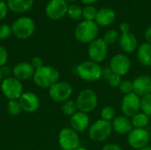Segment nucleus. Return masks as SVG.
Instances as JSON below:
<instances>
[{
  "mask_svg": "<svg viewBox=\"0 0 151 150\" xmlns=\"http://www.w3.org/2000/svg\"><path fill=\"white\" fill-rule=\"evenodd\" d=\"M60 73L58 69L50 65H43L35 70L33 76L35 84L40 88H50L52 85L59 80Z\"/></svg>",
  "mask_w": 151,
  "mask_h": 150,
  "instance_id": "nucleus-1",
  "label": "nucleus"
},
{
  "mask_svg": "<svg viewBox=\"0 0 151 150\" xmlns=\"http://www.w3.org/2000/svg\"><path fill=\"white\" fill-rule=\"evenodd\" d=\"M76 74L84 81L95 82L103 77V68L100 64L87 60L76 66Z\"/></svg>",
  "mask_w": 151,
  "mask_h": 150,
  "instance_id": "nucleus-2",
  "label": "nucleus"
},
{
  "mask_svg": "<svg viewBox=\"0 0 151 150\" xmlns=\"http://www.w3.org/2000/svg\"><path fill=\"white\" fill-rule=\"evenodd\" d=\"M88 130L90 140L97 143L107 141L113 132L111 122L101 118L95 121Z\"/></svg>",
  "mask_w": 151,
  "mask_h": 150,
  "instance_id": "nucleus-3",
  "label": "nucleus"
},
{
  "mask_svg": "<svg viewBox=\"0 0 151 150\" xmlns=\"http://www.w3.org/2000/svg\"><path fill=\"white\" fill-rule=\"evenodd\" d=\"M75 102L78 111L88 114L97 108L98 96L95 90L91 88H85L78 94Z\"/></svg>",
  "mask_w": 151,
  "mask_h": 150,
  "instance_id": "nucleus-4",
  "label": "nucleus"
},
{
  "mask_svg": "<svg viewBox=\"0 0 151 150\" xmlns=\"http://www.w3.org/2000/svg\"><path fill=\"white\" fill-rule=\"evenodd\" d=\"M98 34V27L95 21L84 20L75 28V38L81 43H90L96 39Z\"/></svg>",
  "mask_w": 151,
  "mask_h": 150,
  "instance_id": "nucleus-5",
  "label": "nucleus"
},
{
  "mask_svg": "<svg viewBox=\"0 0 151 150\" xmlns=\"http://www.w3.org/2000/svg\"><path fill=\"white\" fill-rule=\"evenodd\" d=\"M12 31L18 39L26 40L35 33V23L29 17H20L12 23Z\"/></svg>",
  "mask_w": 151,
  "mask_h": 150,
  "instance_id": "nucleus-6",
  "label": "nucleus"
},
{
  "mask_svg": "<svg viewBox=\"0 0 151 150\" xmlns=\"http://www.w3.org/2000/svg\"><path fill=\"white\" fill-rule=\"evenodd\" d=\"M0 88L3 95L9 101L19 100L21 95L24 93L22 82L13 76L4 78L1 82Z\"/></svg>",
  "mask_w": 151,
  "mask_h": 150,
  "instance_id": "nucleus-7",
  "label": "nucleus"
},
{
  "mask_svg": "<svg viewBox=\"0 0 151 150\" xmlns=\"http://www.w3.org/2000/svg\"><path fill=\"white\" fill-rule=\"evenodd\" d=\"M58 144L62 150H75L80 147L79 133L71 127H64L58 133Z\"/></svg>",
  "mask_w": 151,
  "mask_h": 150,
  "instance_id": "nucleus-8",
  "label": "nucleus"
},
{
  "mask_svg": "<svg viewBox=\"0 0 151 150\" xmlns=\"http://www.w3.org/2000/svg\"><path fill=\"white\" fill-rule=\"evenodd\" d=\"M73 93L72 85L66 81L58 80L49 88V95L50 99L56 103H64L69 99Z\"/></svg>",
  "mask_w": 151,
  "mask_h": 150,
  "instance_id": "nucleus-9",
  "label": "nucleus"
},
{
  "mask_svg": "<svg viewBox=\"0 0 151 150\" xmlns=\"http://www.w3.org/2000/svg\"><path fill=\"white\" fill-rule=\"evenodd\" d=\"M108 44L102 38H96L95 41L89 43L88 48V55L89 59L98 64L105 60L108 55Z\"/></svg>",
  "mask_w": 151,
  "mask_h": 150,
  "instance_id": "nucleus-10",
  "label": "nucleus"
},
{
  "mask_svg": "<svg viewBox=\"0 0 151 150\" xmlns=\"http://www.w3.org/2000/svg\"><path fill=\"white\" fill-rule=\"evenodd\" d=\"M127 143L134 149L139 150L148 146L150 134L146 128H133L127 134Z\"/></svg>",
  "mask_w": 151,
  "mask_h": 150,
  "instance_id": "nucleus-11",
  "label": "nucleus"
},
{
  "mask_svg": "<svg viewBox=\"0 0 151 150\" xmlns=\"http://www.w3.org/2000/svg\"><path fill=\"white\" fill-rule=\"evenodd\" d=\"M120 109L122 115L131 118L141 111V97L134 92L124 95L121 100Z\"/></svg>",
  "mask_w": 151,
  "mask_h": 150,
  "instance_id": "nucleus-12",
  "label": "nucleus"
},
{
  "mask_svg": "<svg viewBox=\"0 0 151 150\" xmlns=\"http://www.w3.org/2000/svg\"><path fill=\"white\" fill-rule=\"evenodd\" d=\"M132 66V63L130 58L125 54H116L114 55L111 60L109 68L111 71L120 77L127 75Z\"/></svg>",
  "mask_w": 151,
  "mask_h": 150,
  "instance_id": "nucleus-13",
  "label": "nucleus"
},
{
  "mask_svg": "<svg viewBox=\"0 0 151 150\" xmlns=\"http://www.w3.org/2000/svg\"><path fill=\"white\" fill-rule=\"evenodd\" d=\"M68 10V4L65 0H50L45 7L46 15L54 20L62 19Z\"/></svg>",
  "mask_w": 151,
  "mask_h": 150,
  "instance_id": "nucleus-14",
  "label": "nucleus"
},
{
  "mask_svg": "<svg viewBox=\"0 0 151 150\" xmlns=\"http://www.w3.org/2000/svg\"><path fill=\"white\" fill-rule=\"evenodd\" d=\"M22 111L33 113L35 112L40 107V99L39 97L31 91L24 92L19 99Z\"/></svg>",
  "mask_w": 151,
  "mask_h": 150,
  "instance_id": "nucleus-15",
  "label": "nucleus"
},
{
  "mask_svg": "<svg viewBox=\"0 0 151 150\" xmlns=\"http://www.w3.org/2000/svg\"><path fill=\"white\" fill-rule=\"evenodd\" d=\"M90 126V118L88 113L78 111L70 117V127L77 133H82Z\"/></svg>",
  "mask_w": 151,
  "mask_h": 150,
  "instance_id": "nucleus-16",
  "label": "nucleus"
},
{
  "mask_svg": "<svg viewBox=\"0 0 151 150\" xmlns=\"http://www.w3.org/2000/svg\"><path fill=\"white\" fill-rule=\"evenodd\" d=\"M134 93L138 96L142 97L151 94V76L148 74H142L134 78L133 80Z\"/></svg>",
  "mask_w": 151,
  "mask_h": 150,
  "instance_id": "nucleus-17",
  "label": "nucleus"
},
{
  "mask_svg": "<svg viewBox=\"0 0 151 150\" xmlns=\"http://www.w3.org/2000/svg\"><path fill=\"white\" fill-rule=\"evenodd\" d=\"M35 72V70L30 63L20 62L16 64L12 68V76L22 82L29 79H33Z\"/></svg>",
  "mask_w": 151,
  "mask_h": 150,
  "instance_id": "nucleus-18",
  "label": "nucleus"
},
{
  "mask_svg": "<svg viewBox=\"0 0 151 150\" xmlns=\"http://www.w3.org/2000/svg\"><path fill=\"white\" fill-rule=\"evenodd\" d=\"M113 132L120 135H127L133 130V125L131 118L124 115L116 116V118L111 121Z\"/></svg>",
  "mask_w": 151,
  "mask_h": 150,
  "instance_id": "nucleus-19",
  "label": "nucleus"
},
{
  "mask_svg": "<svg viewBox=\"0 0 151 150\" xmlns=\"http://www.w3.org/2000/svg\"><path fill=\"white\" fill-rule=\"evenodd\" d=\"M119 42L121 50L126 53H133L137 50L138 47L137 38L131 32L122 33L119 35Z\"/></svg>",
  "mask_w": 151,
  "mask_h": 150,
  "instance_id": "nucleus-20",
  "label": "nucleus"
},
{
  "mask_svg": "<svg viewBox=\"0 0 151 150\" xmlns=\"http://www.w3.org/2000/svg\"><path fill=\"white\" fill-rule=\"evenodd\" d=\"M116 14L111 8H103L97 11L96 17V23L102 27H107L112 24L115 20Z\"/></svg>",
  "mask_w": 151,
  "mask_h": 150,
  "instance_id": "nucleus-21",
  "label": "nucleus"
},
{
  "mask_svg": "<svg viewBox=\"0 0 151 150\" xmlns=\"http://www.w3.org/2000/svg\"><path fill=\"white\" fill-rule=\"evenodd\" d=\"M137 59L139 63L145 66H151V44L148 42L142 43L137 49Z\"/></svg>",
  "mask_w": 151,
  "mask_h": 150,
  "instance_id": "nucleus-22",
  "label": "nucleus"
},
{
  "mask_svg": "<svg viewBox=\"0 0 151 150\" xmlns=\"http://www.w3.org/2000/svg\"><path fill=\"white\" fill-rule=\"evenodd\" d=\"M8 9L16 13H24L31 9L34 0H7Z\"/></svg>",
  "mask_w": 151,
  "mask_h": 150,
  "instance_id": "nucleus-23",
  "label": "nucleus"
},
{
  "mask_svg": "<svg viewBox=\"0 0 151 150\" xmlns=\"http://www.w3.org/2000/svg\"><path fill=\"white\" fill-rule=\"evenodd\" d=\"M103 77L107 80L108 84L113 88H119L122 81V77L114 74L109 67L103 68Z\"/></svg>",
  "mask_w": 151,
  "mask_h": 150,
  "instance_id": "nucleus-24",
  "label": "nucleus"
},
{
  "mask_svg": "<svg viewBox=\"0 0 151 150\" xmlns=\"http://www.w3.org/2000/svg\"><path fill=\"white\" fill-rule=\"evenodd\" d=\"M150 117L140 111L131 118V122L134 128H146L150 124Z\"/></svg>",
  "mask_w": 151,
  "mask_h": 150,
  "instance_id": "nucleus-25",
  "label": "nucleus"
},
{
  "mask_svg": "<svg viewBox=\"0 0 151 150\" xmlns=\"http://www.w3.org/2000/svg\"><path fill=\"white\" fill-rule=\"evenodd\" d=\"M63 113L66 116H73L75 112L78 111V107H77V104H76V102L75 100H73V99H69L65 102L63 103L62 104V108H61Z\"/></svg>",
  "mask_w": 151,
  "mask_h": 150,
  "instance_id": "nucleus-26",
  "label": "nucleus"
},
{
  "mask_svg": "<svg viewBox=\"0 0 151 150\" xmlns=\"http://www.w3.org/2000/svg\"><path fill=\"white\" fill-rule=\"evenodd\" d=\"M100 116L101 119L111 122L116 118V110L111 105H106L101 110Z\"/></svg>",
  "mask_w": 151,
  "mask_h": 150,
  "instance_id": "nucleus-27",
  "label": "nucleus"
},
{
  "mask_svg": "<svg viewBox=\"0 0 151 150\" xmlns=\"http://www.w3.org/2000/svg\"><path fill=\"white\" fill-rule=\"evenodd\" d=\"M7 112L11 115V116H18L20 114V112L22 111L20 103L19 102V100H12L9 101L7 103Z\"/></svg>",
  "mask_w": 151,
  "mask_h": 150,
  "instance_id": "nucleus-28",
  "label": "nucleus"
},
{
  "mask_svg": "<svg viewBox=\"0 0 151 150\" xmlns=\"http://www.w3.org/2000/svg\"><path fill=\"white\" fill-rule=\"evenodd\" d=\"M141 111L151 117V94L141 97Z\"/></svg>",
  "mask_w": 151,
  "mask_h": 150,
  "instance_id": "nucleus-29",
  "label": "nucleus"
},
{
  "mask_svg": "<svg viewBox=\"0 0 151 150\" xmlns=\"http://www.w3.org/2000/svg\"><path fill=\"white\" fill-rule=\"evenodd\" d=\"M82 12H83V10L76 4H72L68 6L67 14L72 19H74V20L81 19V18L82 17Z\"/></svg>",
  "mask_w": 151,
  "mask_h": 150,
  "instance_id": "nucleus-30",
  "label": "nucleus"
},
{
  "mask_svg": "<svg viewBox=\"0 0 151 150\" xmlns=\"http://www.w3.org/2000/svg\"><path fill=\"white\" fill-rule=\"evenodd\" d=\"M119 92L126 95H128L130 93L134 92V85H133V80H122L119 87Z\"/></svg>",
  "mask_w": 151,
  "mask_h": 150,
  "instance_id": "nucleus-31",
  "label": "nucleus"
},
{
  "mask_svg": "<svg viewBox=\"0 0 151 150\" xmlns=\"http://www.w3.org/2000/svg\"><path fill=\"white\" fill-rule=\"evenodd\" d=\"M119 39V32H118L117 30H114V29H111V30L107 31V32L104 34V38H103V40H104L108 45L116 42Z\"/></svg>",
  "mask_w": 151,
  "mask_h": 150,
  "instance_id": "nucleus-32",
  "label": "nucleus"
},
{
  "mask_svg": "<svg viewBox=\"0 0 151 150\" xmlns=\"http://www.w3.org/2000/svg\"><path fill=\"white\" fill-rule=\"evenodd\" d=\"M96 13H97L96 9L94 6L88 5V6H86V7L83 9L82 16L84 17L85 20L94 21V19H96Z\"/></svg>",
  "mask_w": 151,
  "mask_h": 150,
  "instance_id": "nucleus-33",
  "label": "nucleus"
},
{
  "mask_svg": "<svg viewBox=\"0 0 151 150\" xmlns=\"http://www.w3.org/2000/svg\"><path fill=\"white\" fill-rule=\"evenodd\" d=\"M12 34V27H10L7 24L0 25V40H5L9 38Z\"/></svg>",
  "mask_w": 151,
  "mask_h": 150,
  "instance_id": "nucleus-34",
  "label": "nucleus"
},
{
  "mask_svg": "<svg viewBox=\"0 0 151 150\" xmlns=\"http://www.w3.org/2000/svg\"><path fill=\"white\" fill-rule=\"evenodd\" d=\"M8 61V51L7 50L0 45V68L6 65Z\"/></svg>",
  "mask_w": 151,
  "mask_h": 150,
  "instance_id": "nucleus-35",
  "label": "nucleus"
},
{
  "mask_svg": "<svg viewBox=\"0 0 151 150\" xmlns=\"http://www.w3.org/2000/svg\"><path fill=\"white\" fill-rule=\"evenodd\" d=\"M30 64L32 65V66L35 68V70H37L39 68H41L42 66H43V61L40 57H34L30 62Z\"/></svg>",
  "mask_w": 151,
  "mask_h": 150,
  "instance_id": "nucleus-36",
  "label": "nucleus"
},
{
  "mask_svg": "<svg viewBox=\"0 0 151 150\" xmlns=\"http://www.w3.org/2000/svg\"><path fill=\"white\" fill-rule=\"evenodd\" d=\"M8 13V6L5 2L0 1V20H3Z\"/></svg>",
  "mask_w": 151,
  "mask_h": 150,
  "instance_id": "nucleus-37",
  "label": "nucleus"
},
{
  "mask_svg": "<svg viewBox=\"0 0 151 150\" xmlns=\"http://www.w3.org/2000/svg\"><path fill=\"white\" fill-rule=\"evenodd\" d=\"M101 150H124L119 145L115 143H108L105 144Z\"/></svg>",
  "mask_w": 151,
  "mask_h": 150,
  "instance_id": "nucleus-38",
  "label": "nucleus"
},
{
  "mask_svg": "<svg viewBox=\"0 0 151 150\" xmlns=\"http://www.w3.org/2000/svg\"><path fill=\"white\" fill-rule=\"evenodd\" d=\"M0 71H1V73L3 75L4 78H7V77H10L11 73H12V70L10 69L9 66L7 65H4L3 67L0 68Z\"/></svg>",
  "mask_w": 151,
  "mask_h": 150,
  "instance_id": "nucleus-39",
  "label": "nucleus"
},
{
  "mask_svg": "<svg viewBox=\"0 0 151 150\" xmlns=\"http://www.w3.org/2000/svg\"><path fill=\"white\" fill-rule=\"evenodd\" d=\"M144 36H145L146 42L150 43L151 44V27H148V28H147V30L145 31Z\"/></svg>",
  "mask_w": 151,
  "mask_h": 150,
  "instance_id": "nucleus-40",
  "label": "nucleus"
},
{
  "mask_svg": "<svg viewBox=\"0 0 151 150\" xmlns=\"http://www.w3.org/2000/svg\"><path fill=\"white\" fill-rule=\"evenodd\" d=\"M120 30L122 33H127V32H130V27L127 23H122L120 25Z\"/></svg>",
  "mask_w": 151,
  "mask_h": 150,
  "instance_id": "nucleus-41",
  "label": "nucleus"
},
{
  "mask_svg": "<svg viewBox=\"0 0 151 150\" xmlns=\"http://www.w3.org/2000/svg\"><path fill=\"white\" fill-rule=\"evenodd\" d=\"M81 1H82V3L85 4H91L96 2L97 0H81Z\"/></svg>",
  "mask_w": 151,
  "mask_h": 150,
  "instance_id": "nucleus-42",
  "label": "nucleus"
},
{
  "mask_svg": "<svg viewBox=\"0 0 151 150\" xmlns=\"http://www.w3.org/2000/svg\"><path fill=\"white\" fill-rule=\"evenodd\" d=\"M139 150H151V146H146V147H144V148H142V149H141Z\"/></svg>",
  "mask_w": 151,
  "mask_h": 150,
  "instance_id": "nucleus-43",
  "label": "nucleus"
},
{
  "mask_svg": "<svg viewBox=\"0 0 151 150\" xmlns=\"http://www.w3.org/2000/svg\"><path fill=\"white\" fill-rule=\"evenodd\" d=\"M75 150H88V149H86L85 147H81V146H80L77 149H75Z\"/></svg>",
  "mask_w": 151,
  "mask_h": 150,
  "instance_id": "nucleus-44",
  "label": "nucleus"
},
{
  "mask_svg": "<svg viewBox=\"0 0 151 150\" xmlns=\"http://www.w3.org/2000/svg\"><path fill=\"white\" fill-rule=\"evenodd\" d=\"M3 79H4V77H3V75H2V73H1V71H0V85H1V82H2V80H3Z\"/></svg>",
  "mask_w": 151,
  "mask_h": 150,
  "instance_id": "nucleus-45",
  "label": "nucleus"
},
{
  "mask_svg": "<svg viewBox=\"0 0 151 150\" xmlns=\"http://www.w3.org/2000/svg\"><path fill=\"white\" fill-rule=\"evenodd\" d=\"M65 1H69V2H73V1H76V0H65Z\"/></svg>",
  "mask_w": 151,
  "mask_h": 150,
  "instance_id": "nucleus-46",
  "label": "nucleus"
},
{
  "mask_svg": "<svg viewBox=\"0 0 151 150\" xmlns=\"http://www.w3.org/2000/svg\"><path fill=\"white\" fill-rule=\"evenodd\" d=\"M0 1H2V2H5L6 1L7 2V0H0Z\"/></svg>",
  "mask_w": 151,
  "mask_h": 150,
  "instance_id": "nucleus-47",
  "label": "nucleus"
}]
</instances>
